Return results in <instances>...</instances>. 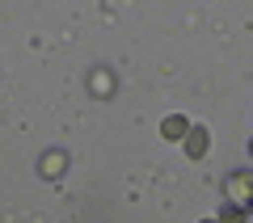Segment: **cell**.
<instances>
[{"label": "cell", "instance_id": "9", "mask_svg": "<svg viewBox=\"0 0 253 223\" xmlns=\"http://www.w3.org/2000/svg\"><path fill=\"white\" fill-rule=\"evenodd\" d=\"M249 215H253V202H249Z\"/></svg>", "mask_w": 253, "mask_h": 223}, {"label": "cell", "instance_id": "4", "mask_svg": "<svg viewBox=\"0 0 253 223\" xmlns=\"http://www.w3.org/2000/svg\"><path fill=\"white\" fill-rule=\"evenodd\" d=\"M84 84H89V93H93L97 101H110V97H114V89H118V84H114V72H110V68H93Z\"/></svg>", "mask_w": 253, "mask_h": 223}, {"label": "cell", "instance_id": "8", "mask_svg": "<svg viewBox=\"0 0 253 223\" xmlns=\"http://www.w3.org/2000/svg\"><path fill=\"white\" fill-rule=\"evenodd\" d=\"M249 156H253V139H249Z\"/></svg>", "mask_w": 253, "mask_h": 223}, {"label": "cell", "instance_id": "7", "mask_svg": "<svg viewBox=\"0 0 253 223\" xmlns=\"http://www.w3.org/2000/svg\"><path fill=\"white\" fill-rule=\"evenodd\" d=\"M199 223H219V219H215V215H207V219H199Z\"/></svg>", "mask_w": 253, "mask_h": 223}, {"label": "cell", "instance_id": "1", "mask_svg": "<svg viewBox=\"0 0 253 223\" xmlns=\"http://www.w3.org/2000/svg\"><path fill=\"white\" fill-rule=\"evenodd\" d=\"M224 202L249 211V202H253V169H232L224 177Z\"/></svg>", "mask_w": 253, "mask_h": 223}, {"label": "cell", "instance_id": "6", "mask_svg": "<svg viewBox=\"0 0 253 223\" xmlns=\"http://www.w3.org/2000/svg\"><path fill=\"white\" fill-rule=\"evenodd\" d=\"M215 219H219V223H249L253 215L245 211V206H232V202H224V206H219V215H215Z\"/></svg>", "mask_w": 253, "mask_h": 223}, {"label": "cell", "instance_id": "2", "mask_svg": "<svg viewBox=\"0 0 253 223\" xmlns=\"http://www.w3.org/2000/svg\"><path fill=\"white\" fill-rule=\"evenodd\" d=\"M63 169H68V152H63V148H51V152L38 156V177L42 181H59Z\"/></svg>", "mask_w": 253, "mask_h": 223}, {"label": "cell", "instance_id": "3", "mask_svg": "<svg viewBox=\"0 0 253 223\" xmlns=\"http://www.w3.org/2000/svg\"><path fill=\"white\" fill-rule=\"evenodd\" d=\"M181 152H186V160H203V156L211 152V131H207V126H190Z\"/></svg>", "mask_w": 253, "mask_h": 223}, {"label": "cell", "instance_id": "5", "mask_svg": "<svg viewBox=\"0 0 253 223\" xmlns=\"http://www.w3.org/2000/svg\"><path fill=\"white\" fill-rule=\"evenodd\" d=\"M190 118L186 114H165L161 118V139H169V143H186V135H190Z\"/></svg>", "mask_w": 253, "mask_h": 223}, {"label": "cell", "instance_id": "10", "mask_svg": "<svg viewBox=\"0 0 253 223\" xmlns=\"http://www.w3.org/2000/svg\"><path fill=\"white\" fill-rule=\"evenodd\" d=\"M249 223H253V219H249Z\"/></svg>", "mask_w": 253, "mask_h": 223}]
</instances>
